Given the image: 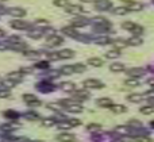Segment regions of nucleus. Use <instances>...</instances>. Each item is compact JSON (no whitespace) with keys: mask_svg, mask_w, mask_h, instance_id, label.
Listing matches in <instances>:
<instances>
[{"mask_svg":"<svg viewBox=\"0 0 154 142\" xmlns=\"http://www.w3.org/2000/svg\"><path fill=\"white\" fill-rule=\"evenodd\" d=\"M122 27L125 30H127V31L133 32L134 35H138V37H141L143 34V27L141 24L133 23V22H125V23H122Z\"/></svg>","mask_w":154,"mask_h":142,"instance_id":"f257e3e1","label":"nucleus"},{"mask_svg":"<svg viewBox=\"0 0 154 142\" xmlns=\"http://www.w3.org/2000/svg\"><path fill=\"white\" fill-rule=\"evenodd\" d=\"M81 125V122L79 121V119H68V121H62V122H58V129L61 130H68V129H72V127L75 126H80Z\"/></svg>","mask_w":154,"mask_h":142,"instance_id":"f03ea898","label":"nucleus"},{"mask_svg":"<svg viewBox=\"0 0 154 142\" xmlns=\"http://www.w3.org/2000/svg\"><path fill=\"white\" fill-rule=\"evenodd\" d=\"M84 87L89 89H96V88H103L104 84L97 79H88V80L84 81Z\"/></svg>","mask_w":154,"mask_h":142,"instance_id":"7ed1b4c3","label":"nucleus"},{"mask_svg":"<svg viewBox=\"0 0 154 142\" xmlns=\"http://www.w3.org/2000/svg\"><path fill=\"white\" fill-rule=\"evenodd\" d=\"M95 7H96V10H99V11H107L112 7V3L109 2V0H96Z\"/></svg>","mask_w":154,"mask_h":142,"instance_id":"20e7f679","label":"nucleus"},{"mask_svg":"<svg viewBox=\"0 0 154 142\" xmlns=\"http://www.w3.org/2000/svg\"><path fill=\"white\" fill-rule=\"evenodd\" d=\"M23 100L27 103L29 106H31V107H38V106H41V102L38 100V97H35L34 95H23Z\"/></svg>","mask_w":154,"mask_h":142,"instance_id":"39448f33","label":"nucleus"},{"mask_svg":"<svg viewBox=\"0 0 154 142\" xmlns=\"http://www.w3.org/2000/svg\"><path fill=\"white\" fill-rule=\"evenodd\" d=\"M37 88H38V91H41V92H51V91H54V84H51V83H49V81H42V83H38L37 84Z\"/></svg>","mask_w":154,"mask_h":142,"instance_id":"423d86ee","label":"nucleus"},{"mask_svg":"<svg viewBox=\"0 0 154 142\" xmlns=\"http://www.w3.org/2000/svg\"><path fill=\"white\" fill-rule=\"evenodd\" d=\"M127 75L130 76V77L138 79V77H141V76L145 75V69L143 68H131V69L127 70Z\"/></svg>","mask_w":154,"mask_h":142,"instance_id":"0eeeda50","label":"nucleus"},{"mask_svg":"<svg viewBox=\"0 0 154 142\" xmlns=\"http://www.w3.org/2000/svg\"><path fill=\"white\" fill-rule=\"evenodd\" d=\"M143 7H145L143 3H141V2H131V3H128V5H127L128 11H134V12H137V11H142Z\"/></svg>","mask_w":154,"mask_h":142,"instance_id":"6e6552de","label":"nucleus"},{"mask_svg":"<svg viewBox=\"0 0 154 142\" xmlns=\"http://www.w3.org/2000/svg\"><path fill=\"white\" fill-rule=\"evenodd\" d=\"M142 42H143V39H142L141 37H138V35H133L131 38H128L127 39V45L128 46H141Z\"/></svg>","mask_w":154,"mask_h":142,"instance_id":"1a4fd4ad","label":"nucleus"},{"mask_svg":"<svg viewBox=\"0 0 154 142\" xmlns=\"http://www.w3.org/2000/svg\"><path fill=\"white\" fill-rule=\"evenodd\" d=\"M131 131H133V130H131L130 126H118V127H115V130H114V133H116V134H123V135H128Z\"/></svg>","mask_w":154,"mask_h":142,"instance_id":"9d476101","label":"nucleus"},{"mask_svg":"<svg viewBox=\"0 0 154 142\" xmlns=\"http://www.w3.org/2000/svg\"><path fill=\"white\" fill-rule=\"evenodd\" d=\"M127 100L131 103H139L142 100H145V96L142 94H131L127 96Z\"/></svg>","mask_w":154,"mask_h":142,"instance_id":"9b49d317","label":"nucleus"},{"mask_svg":"<svg viewBox=\"0 0 154 142\" xmlns=\"http://www.w3.org/2000/svg\"><path fill=\"white\" fill-rule=\"evenodd\" d=\"M73 95H75L77 102H82V100H85V99L89 97V94H88L87 91H75L73 92Z\"/></svg>","mask_w":154,"mask_h":142,"instance_id":"f8f14e48","label":"nucleus"},{"mask_svg":"<svg viewBox=\"0 0 154 142\" xmlns=\"http://www.w3.org/2000/svg\"><path fill=\"white\" fill-rule=\"evenodd\" d=\"M11 26L14 27V29H18V30H24V29H29L30 24L26 23V22H20V20H14L12 23H11Z\"/></svg>","mask_w":154,"mask_h":142,"instance_id":"ddd939ff","label":"nucleus"},{"mask_svg":"<svg viewBox=\"0 0 154 142\" xmlns=\"http://www.w3.org/2000/svg\"><path fill=\"white\" fill-rule=\"evenodd\" d=\"M111 43L115 46V49H118V50H120V49H123V48H126V46H128V45H127V41L120 39V38H118V39H114Z\"/></svg>","mask_w":154,"mask_h":142,"instance_id":"4468645a","label":"nucleus"},{"mask_svg":"<svg viewBox=\"0 0 154 142\" xmlns=\"http://www.w3.org/2000/svg\"><path fill=\"white\" fill-rule=\"evenodd\" d=\"M109 110L115 114H122V113H126L127 108H126V106H123V104H112L111 107H109Z\"/></svg>","mask_w":154,"mask_h":142,"instance_id":"2eb2a0df","label":"nucleus"},{"mask_svg":"<svg viewBox=\"0 0 154 142\" xmlns=\"http://www.w3.org/2000/svg\"><path fill=\"white\" fill-rule=\"evenodd\" d=\"M60 58H73L75 57V51L69 50V49H64V50L58 51Z\"/></svg>","mask_w":154,"mask_h":142,"instance_id":"dca6fc26","label":"nucleus"},{"mask_svg":"<svg viewBox=\"0 0 154 142\" xmlns=\"http://www.w3.org/2000/svg\"><path fill=\"white\" fill-rule=\"evenodd\" d=\"M88 22H89L88 19H85V18H82V16H80V18H76L75 20L72 22V26H73V27H82V26H85Z\"/></svg>","mask_w":154,"mask_h":142,"instance_id":"f3484780","label":"nucleus"},{"mask_svg":"<svg viewBox=\"0 0 154 142\" xmlns=\"http://www.w3.org/2000/svg\"><path fill=\"white\" fill-rule=\"evenodd\" d=\"M97 106H100V107H111L112 106V100L109 99V97H101V99L97 100Z\"/></svg>","mask_w":154,"mask_h":142,"instance_id":"a211bd4d","label":"nucleus"},{"mask_svg":"<svg viewBox=\"0 0 154 142\" xmlns=\"http://www.w3.org/2000/svg\"><path fill=\"white\" fill-rule=\"evenodd\" d=\"M62 31L65 32L66 35H69V37H72V38H80V34H77V31L75 30V27H65Z\"/></svg>","mask_w":154,"mask_h":142,"instance_id":"6ab92c4d","label":"nucleus"},{"mask_svg":"<svg viewBox=\"0 0 154 142\" xmlns=\"http://www.w3.org/2000/svg\"><path fill=\"white\" fill-rule=\"evenodd\" d=\"M88 64L92 65V66H96V68H97V66H101L104 62H103V60L99 58V57H91V58L88 60Z\"/></svg>","mask_w":154,"mask_h":142,"instance_id":"aec40b11","label":"nucleus"},{"mask_svg":"<svg viewBox=\"0 0 154 142\" xmlns=\"http://www.w3.org/2000/svg\"><path fill=\"white\" fill-rule=\"evenodd\" d=\"M19 129V125L18 123H12V122H10V123H5L2 126V130L3 131H12V130H16Z\"/></svg>","mask_w":154,"mask_h":142,"instance_id":"412c9836","label":"nucleus"},{"mask_svg":"<svg viewBox=\"0 0 154 142\" xmlns=\"http://www.w3.org/2000/svg\"><path fill=\"white\" fill-rule=\"evenodd\" d=\"M127 12H128V8L125 7V5H120V7H116L112 10V14H115V15H126Z\"/></svg>","mask_w":154,"mask_h":142,"instance_id":"4be33fe9","label":"nucleus"},{"mask_svg":"<svg viewBox=\"0 0 154 142\" xmlns=\"http://www.w3.org/2000/svg\"><path fill=\"white\" fill-rule=\"evenodd\" d=\"M109 69H111V72L119 73V72H123V70H125V65L119 64V62H115V64H112L111 66H109Z\"/></svg>","mask_w":154,"mask_h":142,"instance_id":"5701e85b","label":"nucleus"},{"mask_svg":"<svg viewBox=\"0 0 154 142\" xmlns=\"http://www.w3.org/2000/svg\"><path fill=\"white\" fill-rule=\"evenodd\" d=\"M8 14L10 15H14V16H23L26 14V11L22 10V8H10L8 10Z\"/></svg>","mask_w":154,"mask_h":142,"instance_id":"b1692460","label":"nucleus"},{"mask_svg":"<svg viewBox=\"0 0 154 142\" xmlns=\"http://www.w3.org/2000/svg\"><path fill=\"white\" fill-rule=\"evenodd\" d=\"M111 42L112 41L108 37H106V35H101V37L95 39V43H97V45H107V43H111Z\"/></svg>","mask_w":154,"mask_h":142,"instance_id":"393cba45","label":"nucleus"},{"mask_svg":"<svg viewBox=\"0 0 154 142\" xmlns=\"http://www.w3.org/2000/svg\"><path fill=\"white\" fill-rule=\"evenodd\" d=\"M8 79L10 80H12L14 83H19V81L22 80V73L20 72H12L8 75Z\"/></svg>","mask_w":154,"mask_h":142,"instance_id":"a878e982","label":"nucleus"},{"mask_svg":"<svg viewBox=\"0 0 154 142\" xmlns=\"http://www.w3.org/2000/svg\"><path fill=\"white\" fill-rule=\"evenodd\" d=\"M91 22H92V23H95L96 26H100V24H108L109 23V22L107 20V19H104L103 16H96V18H93Z\"/></svg>","mask_w":154,"mask_h":142,"instance_id":"bb28decb","label":"nucleus"},{"mask_svg":"<svg viewBox=\"0 0 154 142\" xmlns=\"http://www.w3.org/2000/svg\"><path fill=\"white\" fill-rule=\"evenodd\" d=\"M62 42V38L58 37V35H53V37H50L48 39V45H58V43Z\"/></svg>","mask_w":154,"mask_h":142,"instance_id":"cd10ccee","label":"nucleus"},{"mask_svg":"<svg viewBox=\"0 0 154 142\" xmlns=\"http://www.w3.org/2000/svg\"><path fill=\"white\" fill-rule=\"evenodd\" d=\"M106 57L107 58H118V57H120V50H118V49H112V50L107 51Z\"/></svg>","mask_w":154,"mask_h":142,"instance_id":"c85d7f7f","label":"nucleus"},{"mask_svg":"<svg viewBox=\"0 0 154 142\" xmlns=\"http://www.w3.org/2000/svg\"><path fill=\"white\" fill-rule=\"evenodd\" d=\"M58 141L61 142H70V141H75V137L72 134H60L58 135Z\"/></svg>","mask_w":154,"mask_h":142,"instance_id":"c756f323","label":"nucleus"},{"mask_svg":"<svg viewBox=\"0 0 154 142\" xmlns=\"http://www.w3.org/2000/svg\"><path fill=\"white\" fill-rule=\"evenodd\" d=\"M60 87H61L64 91H68V92H72V91H75L76 89V85L73 83H62Z\"/></svg>","mask_w":154,"mask_h":142,"instance_id":"7c9ffc66","label":"nucleus"},{"mask_svg":"<svg viewBox=\"0 0 154 142\" xmlns=\"http://www.w3.org/2000/svg\"><path fill=\"white\" fill-rule=\"evenodd\" d=\"M125 84L127 87H138L139 85V80L138 79H135V77H130V79H127V80L125 81Z\"/></svg>","mask_w":154,"mask_h":142,"instance_id":"2f4dec72","label":"nucleus"},{"mask_svg":"<svg viewBox=\"0 0 154 142\" xmlns=\"http://www.w3.org/2000/svg\"><path fill=\"white\" fill-rule=\"evenodd\" d=\"M66 10H68V12H70V14H80V12H82V8L80 7V5H68Z\"/></svg>","mask_w":154,"mask_h":142,"instance_id":"473e14b6","label":"nucleus"},{"mask_svg":"<svg viewBox=\"0 0 154 142\" xmlns=\"http://www.w3.org/2000/svg\"><path fill=\"white\" fill-rule=\"evenodd\" d=\"M60 72L64 75H72V73H75V68H73V65H66V66H62Z\"/></svg>","mask_w":154,"mask_h":142,"instance_id":"72a5a7b5","label":"nucleus"},{"mask_svg":"<svg viewBox=\"0 0 154 142\" xmlns=\"http://www.w3.org/2000/svg\"><path fill=\"white\" fill-rule=\"evenodd\" d=\"M4 116L5 118H10V119H18L19 113H16V111H14V110H8L4 113Z\"/></svg>","mask_w":154,"mask_h":142,"instance_id":"f704fd0d","label":"nucleus"},{"mask_svg":"<svg viewBox=\"0 0 154 142\" xmlns=\"http://www.w3.org/2000/svg\"><path fill=\"white\" fill-rule=\"evenodd\" d=\"M128 126L131 127V129H142V123L139 121H137V119H131V121H128Z\"/></svg>","mask_w":154,"mask_h":142,"instance_id":"c9c22d12","label":"nucleus"},{"mask_svg":"<svg viewBox=\"0 0 154 142\" xmlns=\"http://www.w3.org/2000/svg\"><path fill=\"white\" fill-rule=\"evenodd\" d=\"M100 129H101V125H99V123H91V125H88V127H87V130L91 133H96Z\"/></svg>","mask_w":154,"mask_h":142,"instance_id":"e433bc0d","label":"nucleus"},{"mask_svg":"<svg viewBox=\"0 0 154 142\" xmlns=\"http://www.w3.org/2000/svg\"><path fill=\"white\" fill-rule=\"evenodd\" d=\"M139 111H141V113L143 114V115H150V114H153L154 107H153V106H150V104H149V106H145V107H142Z\"/></svg>","mask_w":154,"mask_h":142,"instance_id":"4c0bfd02","label":"nucleus"},{"mask_svg":"<svg viewBox=\"0 0 154 142\" xmlns=\"http://www.w3.org/2000/svg\"><path fill=\"white\" fill-rule=\"evenodd\" d=\"M24 118L29 119V121H37V119H39V115L37 113H26L24 114Z\"/></svg>","mask_w":154,"mask_h":142,"instance_id":"58836bf2","label":"nucleus"},{"mask_svg":"<svg viewBox=\"0 0 154 142\" xmlns=\"http://www.w3.org/2000/svg\"><path fill=\"white\" fill-rule=\"evenodd\" d=\"M56 119L54 118H46V119H43V126H46V127H50V126H53V125H56Z\"/></svg>","mask_w":154,"mask_h":142,"instance_id":"ea45409f","label":"nucleus"},{"mask_svg":"<svg viewBox=\"0 0 154 142\" xmlns=\"http://www.w3.org/2000/svg\"><path fill=\"white\" fill-rule=\"evenodd\" d=\"M10 95V89L5 87H0V97H8Z\"/></svg>","mask_w":154,"mask_h":142,"instance_id":"a19ab883","label":"nucleus"},{"mask_svg":"<svg viewBox=\"0 0 154 142\" xmlns=\"http://www.w3.org/2000/svg\"><path fill=\"white\" fill-rule=\"evenodd\" d=\"M54 4L58 5V7H68L69 4V0H54Z\"/></svg>","mask_w":154,"mask_h":142,"instance_id":"79ce46f5","label":"nucleus"},{"mask_svg":"<svg viewBox=\"0 0 154 142\" xmlns=\"http://www.w3.org/2000/svg\"><path fill=\"white\" fill-rule=\"evenodd\" d=\"M48 107H49V108H51V110H56L57 113H61V110H62L61 103H54V104H49Z\"/></svg>","mask_w":154,"mask_h":142,"instance_id":"37998d69","label":"nucleus"},{"mask_svg":"<svg viewBox=\"0 0 154 142\" xmlns=\"http://www.w3.org/2000/svg\"><path fill=\"white\" fill-rule=\"evenodd\" d=\"M73 68H75V72H77V73H81V72L85 70L84 64H76V65H73Z\"/></svg>","mask_w":154,"mask_h":142,"instance_id":"c03bdc74","label":"nucleus"},{"mask_svg":"<svg viewBox=\"0 0 154 142\" xmlns=\"http://www.w3.org/2000/svg\"><path fill=\"white\" fill-rule=\"evenodd\" d=\"M119 141L120 142H135V138H134L133 135H123Z\"/></svg>","mask_w":154,"mask_h":142,"instance_id":"a18cd8bd","label":"nucleus"},{"mask_svg":"<svg viewBox=\"0 0 154 142\" xmlns=\"http://www.w3.org/2000/svg\"><path fill=\"white\" fill-rule=\"evenodd\" d=\"M135 142H153L150 140L147 135H141V137H137L135 138Z\"/></svg>","mask_w":154,"mask_h":142,"instance_id":"49530a36","label":"nucleus"},{"mask_svg":"<svg viewBox=\"0 0 154 142\" xmlns=\"http://www.w3.org/2000/svg\"><path fill=\"white\" fill-rule=\"evenodd\" d=\"M41 35H42L41 30H31V31H30V37H32V38H38V37H41Z\"/></svg>","mask_w":154,"mask_h":142,"instance_id":"de8ad7c7","label":"nucleus"},{"mask_svg":"<svg viewBox=\"0 0 154 142\" xmlns=\"http://www.w3.org/2000/svg\"><path fill=\"white\" fill-rule=\"evenodd\" d=\"M27 57H30V58H35V57L41 56V53H38V51H29V53H26Z\"/></svg>","mask_w":154,"mask_h":142,"instance_id":"09e8293b","label":"nucleus"},{"mask_svg":"<svg viewBox=\"0 0 154 142\" xmlns=\"http://www.w3.org/2000/svg\"><path fill=\"white\" fill-rule=\"evenodd\" d=\"M49 64L48 62H39V64H37V68H48Z\"/></svg>","mask_w":154,"mask_h":142,"instance_id":"8fccbe9b","label":"nucleus"},{"mask_svg":"<svg viewBox=\"0 0 154 142\" xmlns=\"http://www.w3.org/2000/svg\"><path fill=\"white\" fill-rule=\"evenodd\" d=\"M147 103H149L150 106H153V107H154V97H149V99H147Z\"/></svg>","mask_w":154,"mask_h":142,"instance_id":"3c124183","label":"nucleus"},{"mask_svg":"<svg viewBox=\"0 0 154 142\" xmlns=\"http://www.w3.org/2000/svg\"><path fill=\"white\" fill-rule=\"evenodd\" d=\"M147 84H149V85H154V79H149V80H147Z\"/></svg>","mask_w":154,"mask_h":142,"instance_id":"603ef678","label":"nucleus"},{"mask_svg":"<svg viewBox=\"0 0 154 142\" xmlns=\"http://www.w3.org/2000/svg\"><path fill=\"white\" fill-rule=\"evenodd\" d=\"M0 37H4V31L2 29H0Z\"/></svg>","mask_w":154,"mask_h":142,"instance_id":"864d4df0","label":"nucleus"},{"mask_svg":"<svg viewBox=\"0 0 154 142\" xmlns=\"http://www.w3.org/2000/svg\"><path fill=\"white\" fill-rule=\"evenodd\" d=\"M81 2H85V3H91V2H93V0H81Z\"/></svg>","mask_w":154,"mask_h":142,"instance_id":"5fc2aeb1","label":"nucleus"},{"mask_svg":"<svg viewBox=\"0 0 154 142\" xmlns=\"http://www.w3.org/2000/svg\"><path fill=\"white\" fill-rule=\"evenodd\" d=\"M150 125H152V127L154 129V121H152V123H150Z\"/></svg>","mask_w":154,"mask_h":142,"instance_id":"6e6d98bb","label":"nucleus"},{"mask_svg":"<svg viewBox=\"0 0 154 142\" xmlns=\"http://www.w3.org/2000/svg\"><path fill=\"white\" fill-rule=\"evenodd\" d=\"M123 2H127V3H131V2H133V0H123Z\"/></svg>","mask_w":154,"mask_h":142,"instance_id":"4d7b16f0","label":"nucleus"},{"mask_svg":"<svg viewBox=\"0 0 154 142\" xmlns=\"http://www.w3.org/2000/svg\"><path fill=\"white\" fill-rule=\"evenodd\" d=\"M35 142H42V141H35Z\"/></svg>","mask_w":154,"mask_h":142,"instance_id":"13d9d810","label":"nucleus"},{"mask_svg":"<svg viewBox=\"0 0 154 142\" xmlns=\"http://www.w3.org/2000/svg\"><path fill=\"white\" fill-rule=\"evenodd\" d=\"M70 142H75V141H70Z\"/></svg>","mask_w":154,"mask_h":142,"instance_id":"bf43d9fd","label":"nucleus"},{"mask_svg":"<svg viewBox=\"0 0 154 142\" xmlns=\"http://www.w3.org/2000/svg\"><path fill=\"white\" fill-rule=\"evenodd\" d=\"M153 3H154V0H153Z\"/></svg>","mask_w":154,"mask_h":142,"instance_id":"052dcab7","label":"nucleus"}]
</instances>
